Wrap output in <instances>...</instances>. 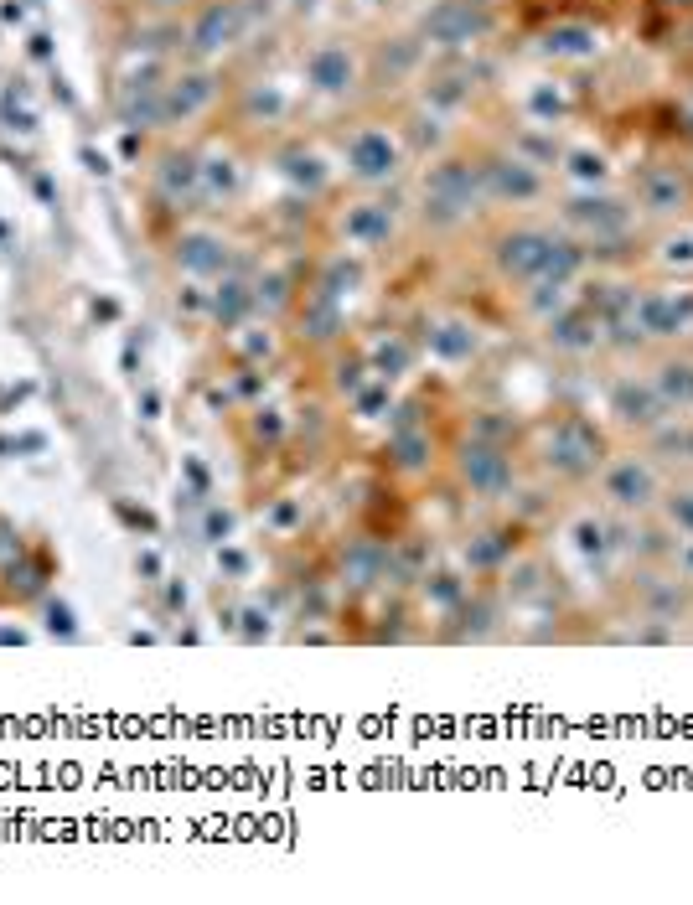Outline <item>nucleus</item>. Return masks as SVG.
<instances>
[{
	"label": "nucleus",
	"instance_id": "nucleus-30",
	"mask_svg": "<svg viewBox=\"0 0 693 905\" xmlns=\"http://www.w3.org/2000/svg\"><path fill=\"white\" fill-rule=\"evenodd\" d=\"M202 181V166H197V156H166V171H161V187L171 192V197H182V192H192Z\"/></svg>",
	"mask_w": 693,
	"mask_h": 905
},
{
	"label": "nucleus",
	"instance_id": "nucleus-33",
	"mask_svg": "<svg viewBox=\"0 0 693 905\" xmlns=\"http://www.w3.org/2000/svg\"><path fill=\"white\" fill-rule=\"evenodd\" d=\"M202 181H207V192H223V197H228V192L238 187V166H233L228 156H213V161L202 166Z\"/></svg>",
	"mask_w": 693,
	"mask_h": 905
},
{
	"label": "nucleus",
	"instance_id": "nucleus-38",
	"mask_svg": "<svg viewBox=\"0 0 693 905\" xmlns=\"http://www.w3.org/2000/svg\"><path fill=\"white\" fill-rule=\"evenodd\" d=\"M202 533H207V543H228V533H233V512H223V507H207V523H202Z\"/></svg>",
	"mask_w": 693,
	"mask_h": 905
},
{
	"label": "nucleus",
	"instance_id": "nucleus-25",
	"mask_svg": "<svg viewBox=\"0 0 693 905\" xmlns=\"http://www.w3.org/2000/svg\"><path fill=\"white\" fill-rule=\"evenodd\" d=\"M207 311H213L223 326H238L249 311H254V290L249 285H238V280H223L213 295H207Z\"/></svg>",
	"mask_w": 693,
	"mask_h": 905
},
{
	"label": "nucleus",
	"instance_id": "nucleus-4",
	"mask_svg": "<svg viewBox=\"0 0 693 905\" xmlns=\"http://www.w3.org/2000/svg\"><path fill=\"white\" fill-rule=\"evenodd\" d=\"M456 476L466 481L471 497H487V502L518 492V466H512V450H507V445H492V440H476V435L456 450Z\"/></svg>",
	"mask_w": 693,
	"mask_h": 905
},
{
	"label": "nucleus",
	"instance_id": "nucleus-9",
	"mask_svg": "<svg viewBox=\"0 0 693 905\" xmlns=\"http://www.w3.org/2000/svg\"><path fill=\"white\" fill-rule=\"evenodd\" d=\"M476 202V171L461 166V161H445L430 171V187H425V218L435 223H456L471 213Z\"/></svg>",
	"mask_w": 693,
	"mask_h": 905
},
{
	"label": "nucleus",
	"instance_id": "nucleus-24",
	"mask_svg": "<svg viewBox=\"0 0 693 905\" xmlns=\"http://www.w3.org/2000/svg\"><path fill=\"white\" fill-rule=\"evenodd\" d=\"M207 99H213V83L207 78H171L166 88H161V109H166V119H187V114H197Z\"/></svg>",
	"mask_w": 693,
	"mask_h": 905
},
{
	"label": "nucleus",
	"instance_id": "nucleus-2",
	"mask_svg": "<svg viewBox=\"0 0 693 905\" xmlns=\"http://www.w3.org/2000/svg\"><path fill=\"white\" fill-rule=\"evenodd\" d=\"M662 487H668V476H662L652 450H611L606 466L595 471L600 502H606V512H621V518H647V512H657Z\"/></svg>",
	"mask_w": 693,
	"mask_h": 905
},
{
	"label": "nucleus",
	"instance_id": "nucleus-40",
	"mask_svg": "<svg viewBox=\"0 0 693 905\" xmlns=\"http://www.w3.org/2000/svg\"><path fill=\"white\" fill-rule=\"evenodd\" d=\"M269 352H275V337H269V331H259V326H249V337H244V357H249V362H264Z\"/></svg>",
	"mask_w": 693,
	"mask_h": 905
},
{
	"label": "nucleus",
	"instance_id": "nucleus-1",
	"mask_svg": "<svg viewBox=\"0 0 693 905\" xmlns=\"http://www.w3.org/2000/svg\"><path fill=\"white\" fill-rule=\"evenodd\" d=\"M606 456H611V440L590 414L564 409L538 430V466H544L549 476H559V481H595V471L606 466Z\"/></svg>",
	"mask_w": 693,
	"mask_h": 905
},
{
	"label": "nucleus",
	"instance_id": "nucleus-28",
	"mask_svg": "<svg viewBox=\"0 0 693 905\" xmlns=\"http://www.w3.org/2000/svg\"><path fill=\"white\" fill-rule=\"evenodd\" d=\"M544 47L559 52V57H590V52L600 47V37L590 32V26H554Z\"/></svg>",
	"mask_w": 693,
	"mask_h": 905
},
{
	"label": "nucleus",
	"instance_id": "nucleus-37",
	"mask_svg": "<svg viewBox=\"0 0 693 905\" xmlns=\"http://www.w3.org/2000/svg\"><path fill=\"white\" fill-rule=\"evenodd\" d=\"M244 626H238V637L244 642H264L269 637V611H259V606H244V616H238Z\"/></svg>",
	"mask_w": 693,
	"mask_h": 905
},
{
	"label": "nucleus",
	"instance_id": "nucleus-23",
	"mask_svg": "<svg viewBox=\"0 0 693 905\" xmlns=\"http://www.w3.org/2000/svg\"><path fill=\"white\" fill-rule=\"evenodd\" d=\"M647 450L652 456H662V461H673V466H693V419H668L662 430H652L647 435Z\"/></svg>",
	"mask_w": 693,
	"mask_h": 905
},
{
	"label": "nucleus",
	"instance_id": "nucleus-22",
	"mask_svg": "<svg viewBox=\"0 0 693 905\" xmlns=\"http://www.w3.org/2000/svg\"><path fill=\"white\" fill-rule=\"evenodd\" d=\"M342 228H347L352 244L378 249V244H388V233H394V213H388V207H378V202H363V207H352V213H347Z\"/></svg>",
	"mask_w": 693,
	"mask_h": 905
},
{
	"label": "nucleus",
	"instance_id": "nucleus-3",
	"mask_svg": "<svg viewBox=\"0 0 693 905\" xmlns=\"http://www.w3.org/2000/svg\"><path fill=\"white\" fill-rule=\"evenodd\" d=\"M606 414H611L616 430L637 435V440H647L652 430H662V425L673 419L668 399L657 394V383H652L647 373H616V378L606 383Z\"/></svg>",
	"mask_w": 693,
	"mask_h": 905
},
{
	"label": "nucleus",
	"instance_id": "nucleus-20",
	"mask_svg": "<svg viewBox=\"0 0 693 905\" xmlns=\"http://www.w3.org/2000/svg\"><path fill=\"white\" fill-rule=\"evenodd\" d=\"M569 223L595 228V238H611V233H626L631 213H626L621 202H611V197H585V202L569 207Z\"/></svg>",
	"mask_w": 693,
	"mask_h": 905
},
{
	"label": "nucleus",
	"instance_id": "nucleus-41",
	"mask_svg": "<svg viewBox=\"0 0 693 905\" xmlns=\"http://www.w3.org/2000/svg\"><path fill=\"white\" fill-rule=\"evenodd\" d=\"M662 264H693V238L683 233V238H668V244H662Z\"/></svg>",
	"mask_w": 693,
	"mask_h": 905
},
{
	"label": "nucleus",
	"instance_id": "nucleus-35",
	"mask_svg": "<svg viewBox=\"0 0 693 905\" xmlns=\"http://www.w3.org/2000/svg\"><path fill=\"white\" fill-rule=\"evenodd\" d=\"M569 171L580 181H600L606 176V156H595V150H569Z\"/></svg>",
	"mask_w": 693,
	"mask_h": 905
},
{
	"label": "nucleus",
	"instance_id": "nucleus-17",
	"mask_svg": "<svg viewBox=\"0 0 693 905\" xmlns=\"http://www.w3.org/2000/svg\"><path fill=\"white\" fill-rule=\"evenodd\" d=\"M176 259H182L187 275H223L228 269V244L213 233H187L182 244H176Z\"/></svg>",
	"mask_w": 693,
	"mask_h": 905
},
{
	"label": "nucleus",
	"instance_id": "nucleus-45",
	"mask_svg": "<svg viewBox=\"0 0 693 905\" xmlns=\"http://www.w3.org/2000/svg\"><path fill=\"white\" fill-rule=\"evenodd\" d=\"M140 409H145V419H156V414H161V399L145 388V394H140Z\"/></svg>",
	"mask_w": 693,
	"mask_h": 905
},
{
	"label": "nucleus",
	"instance_id": "nucleus-26",
	"mask_svg": "<svg viewBox=\"0 0 693 905\" xmlns=\"http://www.w3.org/2000/svg\"><path fill=\"white\" fill-rule=\"evenodd\" d=\"M657 518L668 523V528H678V533L693 538V481H668V487H662Z\"/></svg>",
	"mask_w": 693,
	"mask_h": 905
},
{
	"label": "nucleus",
	"instance_id": "nucleus-7",
	"mask_svg": "<svg viewBox=\"0 0 693 905\" xmlns=\"http://www.w3.org/2000/svg\"><path fill=\"white\" fill-rule=\"evenodd\" d=\"M544 331H549V347L559 357H590V352L606 347V326H600V311L590 306V300H580V306H559L544 321Z\"/></svg>",
	"mask_w": 693,
	"mask_h": 905
},
{
	"label": "nucleus",
	"instance_id": "nucleus-18",
	"mask_svg": "<svg viewBox=\"0 0 693 905\" xmlns=\"http://www.w3.org/2000/svg\"><path fill=\"white\" fill-rule=\"evenodd\" d=\"M637 202L647 207V213H662V218H673V213H683L688 192H683L678 171H647V176H642V187H637Z\"/></svg>",
	"mask_w": 693,
	"mask_h": 905
},
{
	"label": "nucleus",
	"instance_id": "nucleus-36",
	"mask_svg": "<svg viewBox=\"0 0 693 905\" xmlns=\"http://www.w3.org/2000/svg\"><path fill=\"white\" fill-rule=\"evenodd\" d=\"M668 569H673V575H678L683 585H693V538H688V533H683V538L673 543V554H668Z\"/></svg>",
	"mask_w": 693,
	"mask_h": 905
},
{
	"label": "nucleus",
	"instance_id": "nucleus-21",
	"mask_svg": "<svg viewBox=\"0 0 693 905\" xmlns=\"http://www.w3.org/2000/svg\"><path fill=\"white\" fill-rule=\"evenodd\" d=\"M388 456H394L399 471H430L435 445L425 425H394V440H388Z\"/></svg>",
	"mask_w": 693,
	"mask_h": 905
},
{
	"label": "nucleus",
	"instance_id": "nucleus-13",
	"mask_svg": "<svg viewBox=\"0 0 693 905\" xmlns=\"http://www.w3.org/2000/svg\"><path fill=\"white\" fill-rule=\"evenodd\" d=\"M569 538H575V554L590 564V569H606L621 549H616V533H611V518L606 512H580L569 523Z\"/></svg>",
	"mask_w": 693,
	"mask_h": 905
},
{
	"label": "nucleus",
	"instance_id": "nucleus-34",
	"mask_svg": "<svg viewBox=\"0 0 693 905\" xmlns=\"http://www.w3.org/2000/svg\"><path fill=\"white\" fill-rule=\"evenodd\" d=\"M254 440H264V445H280V435H285V414L280 409H254Z\"/></svg>",
	"mask_w": 693,
	"mask_h": 905
},
{
	"label": "nucleus",
	"instance_id": "nucleus-46",
	"mask_svg": "<svg viewBox=\"0 0 693 905\" xmlns=\"http://www.w3.org/2000/svg\"><path fill=\"white\" fill-rule=\"evenodd\" d=\"M187 476H192V481H197V487L207 492V466H202V461H187Z\"/></svg>",
	"mask_w": 693,
	"mask_h": 905
},
{
	"label": "nucleus",
	"instance_id": "nucleus-5",
	"mask_svg": "<svg viewBox=\"0 0 693 905\" xmlns=\"http://www.w3.org/2000/svg\"><path fill=\"white\" fill-rule=\"evenodd\" d=\"M554 254H559V238H554V233H544V228H512L502 244H497V269H502L507 280H518V285H533V280L549 275Z\"/></svg>",
	"mask_w": 693,
	"mask_h": 905
},
{
	"label": "nucleus",
	"instance_id": "nucleus-42",
	"mask_svg": "<svg viewBox=\"0 0 693 905\" xmlns=\"http://www.w3.org/2000/svg\"><path fill=\"white\" fill-rule=\"evenodd\" d=\"M316 166H321L316 156H290V166H285V171H290L295 181H311V187H321V171H316Z\"/></svg>",
	"mask_w": 693,
	"mask_h": 905
},
{
	"label": "nucleus",
	"instance_id": "nucleus-43",
	"mask_svg": "<svg viewBox=\"0 0 693 905\" xmlns=\"http://www.w3.org/2000/svg\"><path fill=\"white\" fill-rule=\"evenodd\" d=\"M119 518H125V523H135V528H145V533H150V528H156V518H150V512H145V507L135 512L130 502H119Z\"/></svg>",
	"mask_w": 693,
	"mask_h": 905
},
{
	"label": "nucleus",
	"instance_id": "nucleus-12",
	"mask_svg": "<svg viewBox=\"0 0 693 905\" xmlns=\"http://www.w3.org/2000/svg\"><path fill=\"white\" fill-rule=\"evenodd\" d=\"M487 171V187H492V197H502V202H533V197H544V176H538L528 161H518V156H502V161H492V166H481Z\"/></svg>",
	"mask_w": 693,
	"mask_h": 905
},
{
	"label": "nucleus",
	"instance_id": "nucleus-10",
	"mask_svg": "<svg viewBox=\"0 0 693 905\" xmlns=\"http://www.w3.org/2000/svg\"><path fill=\"white\" fill-rule=\"evenodd\" d=\"M347 166L363 181H388L399 171V145L388 140V130H357L347 145Z\"/></svg>",
	"mask_w": 693,
	"mask_h": 905
},
{
	"label": "nucleus",
	"instance_id": "nucleus-29",
	"mask_svg": "<svg viewBox=\"0 0 693 905\" xmlns=\"http://www.w3.org/2000/svg\"><path fill=\"white\" fill-rule=\"evenodd\" d=\"M425 595L435 600L440 611H456L461 600L471 595V585H466L461 575H450V569H435V575H425Z\"/></svg>",
	"mask_w": 693,
	"mask_h": 905
},
{
	"label": "nucleus",
	"instance_id": "nucleus-44",
	"mask_svg": "<svg viewBox=\"0 0 693 905\" xmlns=\"http://www.w3.org/2000/svg\"><path fill=\"white\" fill-rule=\"evenodd\" d=\"M47 626L63 631V637H73V616H68V606H52V611H47Z\"/></svg>",
	"mask_w": 693,
	"mask_h": 905
},
{
	"label": "nucleus",
	"instance_id": "nucleus-6",
	"mask_svg": "<svg viewBox=\"0 0 693 905\" xmlns=\"http://www.w3.org/2000/svg\"><path fill=\"white\" fill-rule=\"evenodd\" d=\"M637 326L647 342H678L693 331V290H637Z\"/></svg>",
	"mask_w": 693,
	"mask_h": 905
},
{
	"label": "nucleus",
	"instance_id": "nucleus-27",
	"mask_svg": "<svg viewBox=\"0 0 693 905\" xmlns=\"http://www.w3.org/2000/svg\"><path fill=\"white\" fill-rule=\"evenodd\" d=\"M409 362H414V347H409L404 337H394V342H378V347H373L368 368H373V378H383V383H399V378L409 373Z\"/></svg>",
	"mask_w": 693,
	"mask_h": 905
},
{
	"label": "nucleus",
	"instance_id": "nucleus-15",
	"mask_svg": "<svg viewBox=\"0 0 693 905\" xmlns=\"http://www.w3.org/2000/svg\"><path fill=\"white\" fill-rule=\"evenodd\" d=\"M481 352V337H476V326L471 321H435L430 326V357L435 362H471Z\"/></svg>",
	"mask_w": 693,
	"mask_h": 905
},
{
	"label": "nucleus",
	"instance_id": "nucleus-32",
	"mask_svg": "<svg viewBox=\"0 0 693 905\" xmlns=\"http://www.w3.org/2000/svg\"><path fill=\"white\" fill-rule=\"evenodd\" d=\"M300 523H306V507H300L295 497H280V502L264 507V528H275V533H295Z\"/></svg>",
	"mask_w": 693,
	"mask_h": 905
},
{
	"label": "nucleus",
	"instance_id": "nucleus-19",
	"mask_svg": "<svg viewBox=\"0 0 693 905\" xmlns=\"http://www.w3.org/2000/svg\"><path fill=\"white\" fill-rule=\"evenodd\" d=\"M342 300L337 295H321V290H311L306 295V311H300V337H311V342H331L342 331Z\"/></svg>",
	"mask_w": 693,
	"mask_h": 905
},
{
	"label": "nucleus",
	"instance_id": "nucleus-8",
	"mask_svg": "<svg viewBox=\"0 0 693 905\" xmlns=\"http://www.w3.org/2000/svg\"><path fill=\"white\" fill-rule=\"evenodd\" d=\"M492 32V16L481 0H440V6L425 16V37L435 47H471Z\"/></svg>",
	"mask_w": 693,
	"mask_h": 905
},
{
	"label": "nucleus",
	"instance_id": "nucleus-16",
	"mask_svg": "<svg viewBox=\"0 0 693 905\" xmlns=\"http://www.w3.org/2000/svg\"><path fill=\"white\" fill-rule=\"evenodd\" d=\"M306 73H311V83L321 88V94H347V88H352V57H347V47L326 42V47L311 52Z\"/></svg>",
	"mask_w": 693,
	"mask_h": 905
},
{
	"label": "nucleus",
	"instance_id": "nucleus-14",
	"mask_svg": "<svg viewBox=\"0 0 693 905\" xmlns=\"http://www.w3.org/2000/svg\"><path fill=\"white\" fill-rule=\"evenodd\" d=\"M647 378L657 383V394L668 399L673 414H693V357H683V352L657 357Z\"/></svg>",
	"mask_w": 693,
	"mask_h": 905
},
{
	"label": "nucleus",
	"instance_id": "nucleus-11",
	"mask_svg": "<svg viewBox=\"0 0 693 905\" xmlns=\"http://www.w3.org/2000/svg\"><path fill=\"white\" fill-rule=\"evenodd\" d=\"M238 32H244V16H238V6L233 0H213L202 16H197V26H192V52H223V47H233L238 42Z\"/></svg>",
	"mask_w": 693,
	"mask_h": 905
},
{
	"label": "nucleus",
	"instance_id": "nucleus-39",
	"mask_svg": "<svg viewBox=\"0 0 693 905\" xmlns=\"http://www.w3.org/2000/svg\"><path fill=\"white\" fill-rule=\"evenodd\" d=\"M218 569H228L233 580H244V575H249V554L233 549V543H218Z\"/></svg>",
	"mask_w": 693,
	"mask_h": 905
},
{
	"label": "nucleus",
	"instance_id": "nucleus-31",
	"mask_svg": "<svg viewBox=\"0 0 693 905\" xmlns=\"http://www.w3.org/2000/svg\"><path fill=\"white\" fill-rule=\"evenodd\" d=\"M352 409H357V419H383L388 409H394V394H388L383 378H368V383L352 394Z\"/></svg>",
	"mask_w": 693,
	"mask_h": 905
}]
</instances>
